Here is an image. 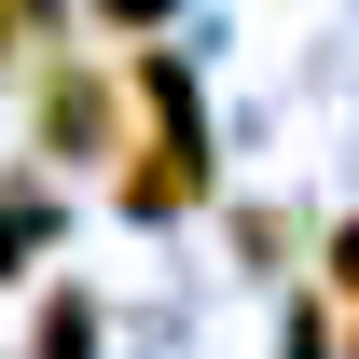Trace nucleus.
Returning a JSON list of instances; mask_svg holds the SVG:
<instances>
[{
  "label": "nucleus",
  "instance_id": "5",
  "mask_svg": "<svg viewBox=\"0 0 359 359\" xmlns=\"http://www.w3.org/2000/svg\"><path fill=\"white\" fill-rule=\"evenodd\" d=\"M152 14H166V0H97V28H152Z\"/></svg>",
  "mask_w": 359,
  "mask_h": 359
},
{
  "label": "nucleus",
  "instance_id": "2",
  "mask_svg": "<svg viewBox=\"0 0 359 359\" xmlns=\"http://www.w3.org/2000/svg\"><path fill=\"white\" fill-rule=\"evenodd\" d=\"M42 152H125V125H111V83H97V69H69V55L42 69Z\"/></svg>",
  "mask_w": 359,
  "mask_h": 359
},
{
  "label": "nucleus",
  "instance_id": "7",
  "mask_svg": "<svg viewBox=\"0 0 359 359\" xmlns=\"http://www.w3.org/2000/svg\"><path fill=\"white\" fill-rule=\"evenodd\" d=\"M0 55H14V0H0Z\"/></svg>",
  "mask_w": 359,
  "mask_h": 359
},
{
  "label": "nucleus",
  "instance_id": "1",
  "mask_svg": "<svg viewBox=\"0 0 359 359\" xmlns=\"http://www.w3.org/2000/svg\"><path fill=\"white\" fill-rule=\"evenodd\" d=\"M138 97H152V138L125 166V208L138 222H180V208H208V111H194V83L166 55H138Z\"/></svg>",
  "mask_w": 359,
  "mask_h": 359
},
{
  "label": "nucleus",
  "instance_id": "4",
  "mask_svg": "<svg viewBox=\"0 0 359 359\" xmlns=\"http://www.w3.org/2000/svg\"><path fill=\"white\" fill-rule=\"evenodd\" d=\"M28 249H42V194H0V276L28 263Z\"/></svg>",
  "mask_w": 359,
  "mask_h": 359
},
{
  "label": "nucleus",
  "instance_id": "6",
  "mask_svg": "<svg viewBox=\"0 0 359 359\" xmlns=\"http://www.w3.org/2000/svg\"><path fill=\"white\" fill-rule=\"evenodd\" d=\"M332 276H346V290H359V222H346V235H332Z\"/></svg>",
  "mask_w": 359,
  "mask_h": 359
},
{
  "label": "nucleus",
  "instance_id": "3",
  "mask_svg": "<svg viewBox=\"0 0 359 359\" xmlns=\"http://www.w3.org/2000/svg\"><path fill=\"white\" fill-rule=\"evenodd\" d=\"M42 359H97V304H83V290L42 304Z\"/></svg>",
  "mask_w": 359,
  "mask_h": 359
}]
</instances>
